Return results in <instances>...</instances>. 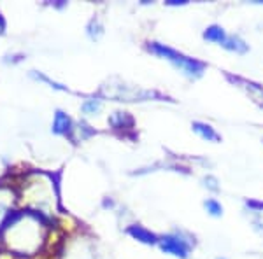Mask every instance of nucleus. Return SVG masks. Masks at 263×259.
Returning <instances> with one entry per match:
<instances>
[{
  "label": "nucleus",
  "instance_id": "obj_6",
  "mask_svg": "<svg viewBox=\"0 0 263 259\" xmlns=\"http://www.w3.org/2000/svg\"><path fill=\"white\" fill-rule=\"evenodd\" d=\"M203 39L223 46L224 41L228 39V33L224 32V28L219 27V25H211V27H207L205 30H203Z\"/></svg>",
  "mask_w": 263,
  "mask_h": 259
},
{
  "label": "nucleus",
  "instance_id": "obj_12",
  "mask_svg": "<svg viewBox=\"0 0 263 259\" xmlns=\"http://www.w3.org/2000/svg\"><path fill=\"white\" fill-rule=\"evenodd\" d=\"M203 186H205L207 189H211V191H219V186H218V181L214 179L213 175H207V177H203Z\"/></svg>",
  "mask_w": 263,
  "mask_h": 259
},
{
  "label": "nucleus",
  "instance_id": "obj_15",
  "mask_svg": "<svg viewBox=\"0 0 263 259\" xmlns=\"http://www.w3.org/2000/svg\"><path fill=\"white\" fill-rule=\"evenodd\" d=\"M4 28H6V21L2 19V16H0V33L4 32Z\"/></svg>",
  "mask_w": 263,
  "mask_h": 259
},
{
  "label": "nucleus",
  "instance_id": "obj_3",
  "mask_svg": "<svg viewBox=\"0 0 263 259\" xmlns=\"http://www.w3.org/2000/svg\"><path fill=\"white\" fill-rule=\"evenodd\" d=\"M128 235H132L134 236L135 240H139V242H142V244H149V245H153V244H158V236L155 235V233H151L149 229H146L144 226H130L128 229Z\"/></svg>",
  "mask_w": 263,
  "mask_h": 259
},
{
  "label": "nucleus",
  "instance_id": "obj_14",
  "mask_svg": "<svg viewBox=\"0 0 263 259\" xmlns=\"http://www.w3.org/2000/svg\"><path fill=\"white\" fill-rule=\"evenodd\" d=\"M248 207H253V209L261 210L263 209V203H254V202H248Z\"/></svg>",
  "mask_w": 263,
  "mask_h": 259
},
{
  "label": "nucleus",
  "instance_id": "obj_11",
  "mask_svg": "<svg viewBox=\"0 0 263 259\" xmlns=\"http://www.w3.org/2000/svg\"><path fill=\"white\" fill-rule=\"evenodd\" d=\"M32 77H33V79H37V81H41V83L49 84V86H51V88H54V90H65V88L60 86V84H57V83H54V81H51L49 77H46V75H42L41 72H35V70H33V72H32Z\"/></svg>",
  "mask_w": 263,
  "mask_h": 259
},
{
  "label": "nucleus",
  "instance_id": "obj_9",
  "mask_svg": "<svg viewBox=\"0 0 263 259\" xmlns=\"http://www.w3.org/2000/svg\"><path fill=\"white\" fill-rule=\"evenodd\" d=\"M102 109V102L97 100V98H90L86 100L84 104L81 105V110L84 114H88V116H91V114H97L99 110Z\"/></svg>",
  "mask_w": 263,
  "mask_h": 259
},
{
  "label": "nucleus",
  "instance_id": "obj_10",
  "mask_svg": "<svg viewBox=\"0 0 263 259\" xmlns=\"http://www.w3.org/2000/svg\"><path fill=\"white\" fill-rule=\"evenodd\" d=\"M102 33H104V27L100 25V21L99 19H91V23L88 25V35H90V39L97 41Z\"/></svg>",
  "mask_w": 263,
  "mask_h": 259
},
{
  "label": "nucleus",
  "instance_id": "obj_2",
  "mask_svg": "<svg viewBox=\"0 0 263 259\" xmlns=\"http://www.w3.org/2000/svg\"><path fill=\"white\" fill-rule=\"evenodd\" d=\"M158 245L165 254H171V256L179 259H188L193 249V240L182 231H174L160 236Z\"/></svg>",
  "mask_w": 263,
  "mask_h": 259
},
{
  "label": "nucleus",
  "instance_id": "obj_13",
  "mask_svg": "<svg viewBox=\"0 0 263 259\" xmlns=\"http://www.w3.org/2000/svg\"><path fill=\"white\" fill-rule=\"evenodd\" d=\"M168 6H184L186 0H171V2H167Z\"/></svg>",
  "mask_w": 263,
  "mask_h": 259
},
{
  "label": "nucleus",
  "instance_id": "obj_7",
  "mask_svg": "<svg viewBox=\"0 0 263 259\" xmlns=\"http://www.w3.org/2000/svg\"><path fill=\"white\" fill-rule=\"evenodd\" d=\"M223 48L228 49V51H233V53H239V54H242L249 49L248 44H246L239 35H228V39L224 41Z\"/></svg>",
  "mask_w": 263,
  "mask_h": 259
},
{
  "label": "nucleus",
  "instance_id": "obj_8",
  "mask_svg": "<svg viewBox=\"0 0 263 259\" xmlns=\"http://www.w3.org/2000/svg\"><path fill=\"white\" fill-rule=\"evenodd\" d=\"M203 209L207 210V214L213 215V217H219L223 214V205L216 198H207L203 202Z\"/></svg>",
  "mask_w": 263,
  "mask_h": 259
},
{
  "label": "nucleus",
  "instance_id": "obj_4",
  "mask_svg": "<svg viewBox=\"0 0 263 259\" xmlns=\"http://www.w3.org/2000/svg\"><path fill=\"white\" fill-rule=\"evenodd\" d=\"M53 131L57 135H69L72 131V119L62 110H57V114H54Z\"/></svg>",
  "mask_w": 263,
  "mask_h": 259
},
{
  "label": "nucleus",
  "instance_id": "obj_5",
  "mask_svg": "<svg viewBox=\"0 0 263 259\" xmlns=\"http://www.w3.org/2000/svg\"><path fill=\"white\" fill-rule=\"evenodd\" d=\"M192 126H193L195 133H198L203 140H207V142H219V138H221L218 131H216L211 125H207V123L195 121Z\"/></svg>",
  "mask_w": 263,
  "mask_h": 259
},
{
  "label": "nucleus",
  "instance_id": "obj_1",
  "mask_svg": "<svg viewBox=\"0 0 263 259\" xmlns=\"http://www.w3.org/2000/svg\"><path fill=\"white\" fill-rule=\"evenodd\" d=\"M147 51L153 53V54H156V56L163 58V60L171 62L176 69L184 72V74L188 75V77H192V79H198L203 72H205V63L195 60V58L186 56V54H182V53H179V51L168 48V46H165V44H160V42H149Z\"/></svg>",
  "mask_w": 263,
  "mask_h": 259
}]
</instances>
